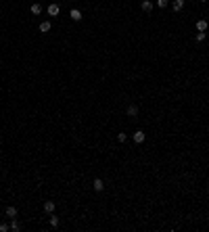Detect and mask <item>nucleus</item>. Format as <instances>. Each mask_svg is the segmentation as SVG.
Wrapping results in <instances>:
<instances>
[{
	"mask_svg": "<svg viewBox=\"0 0 209 232\" xmlns=\"http://www.w3.org/2000/svg\"><path fill=\"white\" fill-rule=\"evenodd\" d=\"M144 138H146V134L142 132V130H136V132L132 134V140L136 142V144H140V142H144Z\"/></svg>",
	"mask_w": 209,
	"mask_h": 232,
	"instance_id": "f257e3e1",
	"label": "nucleus"
},
{
	"mask_svg": "<svg viewBox=\"0 0 209 232\" xmlns=\"http://www.w3.org/2000/svg\"><path fill=\"white\" fill-rule=\"evenodd\" d=\"M46 11H48V15H50V17H56V15L61 13V7L52 2V4H48V8H46Z\"/></svg>",
	"mask_w": 209,
	"mask_h": 232,
	"instance_id": "f03ea898",
	"label": "nucleus"
},
{
	"mask_svg": "<svg viewBox=\"0 0 209 232\" xmlns=\"http://www.w3.org/2000/svg\"><path fill=\"white\" fill-rule=\"evenodd\" d=\"M172 8H174L176 13H180L182 8H184V0H174V2H172Z\"/></svg>",
	"mask_w": 209,
	"mask_h": 232,
	"instance_id": "7ed1b4c3",
	"label": "nucleus"
},
{
	"mask_svg": "<svg viewBox=\"0 0 209 232\" xmlns=\"http://www.w3.org/2000/svg\"><path fill=\"white\" fill-rule=\"evenodd\" d=\"M92 186H94V190H98V192H100V190H104V182L100 180V178H96V180L92 182Z\"/></svg>",
	"mask_w": 209,
	"mask_h": 232,
	"instance_id": "20e7f679",
	"label": "nucleus"
},
{
	"mask_svg": "<svg viewBox=\"0 0 209 232\" xmlns=\"http://www.w3.org/2000/svg\"><path fill=\"white\" fill-rule=\"evenodd\" d=\"M142 11H144V13H151V11H153V2H151V0H142Z\"/></svg>",
	"mask_w": 209,
	"mask_h": 232,
	"instance_id": "39448f33",
	"label": "nucleus"
},
{
	"mask_svg": "<svg viewBox=\"0 0 209 232\" xmlns=\"http://www.w3.org/2000/svg\"><path fill=\"white\" fill-rule=\"evenodd\" d=\"M197 29H199V31H207V21H205V19H199V21H197Z\"/></svg>",
	"mask_w": 209,
	"mask_h": 232,
	"instance_id": "423d86ee",
	"label": "nucleus"
},
{
	"mask_svg": "<svg viewBox=\"0 0 209 232\" xmlns=\"http://www.w3.org/2000/svg\"><path fill=\"white\" fill-rule=\"evenodd\" d=\"M44 211H46V213H52V211H55V201H46V203H44Z\"/></svg>",
	"mask_w": 209,
	"mask_h": 232,
	"instance_id": "0eeeda50",
	"label": "nucleus"
},
{
	"mask_svg": "<svg viewBox=\"0 0 209 232\" xmlns=\"http://www.w3.org/2000/svg\"><path fill=\"white\" fill-rule=\"evenodd\" d=\"M40 31H42V34L50 31V21H42V23H40Z\"/></svg>",
	"mask_w": 209,
	"mask_h": 232,
	"instance_id": "6e6552de",
	"label": "nucleus"
},
{
	"mask_svg": "<svg viewBox=\"0 0 209 232\" xmlns=\"http://www.w3.org/2000/svg\"><path fill=\"white\" fill-rule=\"evenodd\" d=\"M128 115H130V117L138 115V107H136V105H130V107H128Z\"/></svg>",
	"mask_w": 209,
	"mask_h": 232,
	"instance_id": "1a4fd4ad",
	"label": "nucleus"
},
{
	"mask_svg": "<svg viewBox=\"0 0 209 232\" xmlns=\"http://www.w3.org/2000/svg\"><path fill=\"white\" fill-rule=\"evenodd\" d=\"M7 218H17V209H15V207H7Z\"/></svg>",
	"mask_w": 209,
	"mask_h": 232,
	"instance_id": "9d476101",
	"label": "nucleus"
},
{
	"mask_svg": "<svg viewBox=\"0 0 209 232\" xmlns=\"http://www.w3.org/2000/svg\"><path fill=\"white\" fill-rule=\"evenodd\" d=\"M71 19H73V21H80V19H82V13H80L77 8H73V11H71Z\"/></svg>",
	"mask_w": 209,
	"mask_h": 232,
	"instance_id": "9b49d317",
	"label": "nucleus"
},
{
	"mask_svg": "<svg viewBox=\"0 0 209 232\" xmlns=\"http://www.w3.org/2000/svg\"><path fill=\"white\" fill-rule=\"evenodd\" d=\"M11 230H13V232H19V230H21V224H19L15 218H13V222H11Z\"/></svg>",
	"mask_w": 209,
	"mask_h": 232,
	"instance_id": "f8f14e48",
	"label": "nucleus"
},
{
	"mask_svg": "<svg viewBox=\"0 0 209 232\" xmlns=\"http://www.w3.org/2000/svg\"><path fill=\"white\" fill-rule=\"evenodd\" d=\"M32 13H34V15H40V13H42V7L38 4V2H36V4H32Z\"/></svg>",
	"mask_w": 209,
	"mask_h": 232,
	"instance_id": "ddd939ff",
	"label": "nucleus"
},
{
	"mask_svg": "<svg viewBox=\"0 0 209 232\" xmlns=\"http://www.w3.org/2000/svg\"><path fill=\"white\" fill-rule=\"evenodd\" d=\"M50 226H52V228L59 226V218H56V215H50Z\"/></svg>",
	"mask_w": 209,
	"mask_h": 232,
	"instance_id": "4468645a",
	"label": "nucleus"
},
{
	"mask_svg": "<svg viewBox=\"0 0 209 232\" xmlns=\"http://www.w3.org/2000/svg\"><path fill=\"white\" fill-rule=\"evenodd\" d=\"M167 4H169V0H157V7L159 8H165Z\"/></svg>",
	"mask_w": 209,
	"mask_h": 232,
	"instance_id": "2eb2a0df",
	"label": "nucleus"
},
{
	"mask_svg": "<svg viewBox=\"0 0 209 232\" xmlns=\"http://www.w3.org/2000/svg\"><path fill=\"white\" fill-rule=\"evenodd\" d=\"M205 31H199V34H197V42H203V40H205Z\"/></svg>",
	"mask_w": 209,
	"mask_h": 232,
	"instance_id": "dca6fc26",
	"label": "nucleus"
},
{
	"mask_svg": "<svg viewBox=\"0 0 209 232\" xmlns=\"http://www.w3.org/2000/svg\"><path fill=\"white\" fill-rule=\"evenodd\" d=\"M117 140H119V142H125V140H128V136L121 132V134H117Z\"/></svg>",
	"mask_w": 209,
	"mask_h": 232,
	"instance_id": "f3484780",
	"label": "nucleus"
},
{
	"mask_svg": "<svg viewBox=\"0 0 209 232\" xmlns=\"http://www.w3.org/2000/svg\"><path fill=\"white\" fill-rule=\"evenodd\" d=\"M11 230V226H7V224H0V232H8Z\"/></svg>",
	"mask_w": 209,
	"mask_h": 232,
	"instance_id": "a211bd4d",
	"label": "nucleus"
},
{
	"mask_svg": "<svg viewBox=\"0 0 209 232\" xmlns=\"http://www.w3.org/2000/svg\"><path fill=\"white\" fill-rule=\"evenodd\" d=\"M199 2H207V0H199Z\"/></svg>",
	"mask_w": 209,
	"mask_h": 232,
	"instance_id": "6ab92c4d",
	"label": "nucleus"
}]
</instances>
